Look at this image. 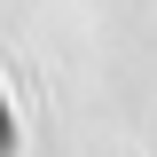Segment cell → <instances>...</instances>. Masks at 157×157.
<instances>
[{"label":"cell","mask_w":157,"mask_h":157,"mask_svg":"<svg viewBox=\"0 0 157 157\" xmlns=\"http://www.w3.org/2000/svg\"><path fill=\"white\" fill-rule=\"evenodd\" d=\"M8 141H16V134H8V110H0V157H8Z\"/></svg>","instance_id":"obj_1"}]
</instances>
